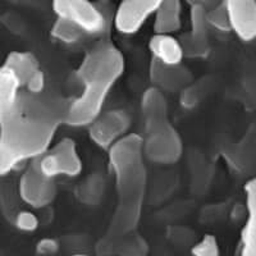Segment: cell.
Instances as JSON below:
<instances>
[{"mask_svg":"<svg viewBox=\"0 0 256 256\" xmlns=\"http://www.w3.org/2000/svg\"><path fill=\"white\" fill-rule=\"evenodd\" d=\"M24 91V84L10 68H0V112L12 108Z\"/></svg>","mask_w":256,"mask_h":256,"instance_id":"19","label":"cell"},{"mask_svg":"<svg viewBox=\"0 0 256 256\" xmlns=\"http://www.w3.org/2000/svg\"><path fill=\"white\" fill-rule=\"evenodd\" d=\"M166 0H122L114 14V26L122 35H134Z\"/></svg>","mask_w":256,"mask_h":256,"instance_id":"9","label":"cell"},{"mask_svg":"<svg viewBox=\"0 0 256 256\" xmlns=\"http://www.w3.org/2000/svg\"><path fill=\"white\" fill-rule=\"evenodd\" d=\"M45 88H46V77H45L44 70H40L26 82L24 90L30 94L38 95V94H44L46 91Z\"/></svg>","mask_w":256,"mask_h":256,"instance_id":"24","label":"cell"},{"mask_svg":"<svg viewBox=\"0 0 256 256\" xmlns=\"http://www.w3.org/2000/svg\"><path fill=\"white\" fill-rule=\"evenodd\" d=\"M59 250V242L54 238H42L36 244L38 255H54Z\"/></svg>","mask_w":256,"mask_h":256,"instance_id":"25","label":"cell"},{"mask_svg":"<svg viewBox=\"0 0 256 256\" xmlns=\"http://www.w3.org/2000/svg\"><path fill=\"white\" fill-rule=\"evenodd\" d=\"M192 256H220L219 242L214 234H204L198 242L191 248Z\"/></svg>","mask_w":256,"mask_h":256,"instance_id":"22","label":"cell"},{"mask_svg":"<svg viewBox=\"0 0 256 256\" xmlns=\"http://www.w3.org/2000/svg\"><path fill=\"white\" fill-rule=\"evenodd\" d=\"M208 24L212 28L218 30L220 32H230V18H228V12L224 6V2L218 4L214 8L209 9L206 12Z\"/></svg>","mask_w":256,"mask_h":256,"instance_id":"21","label":"cell"},{"mask_svg":"<svg viewBox=\"0 0 256 256\" xmlns=\"http://www.w3.org/2000/svg\"><path fill=\"white\" fill-rule=\"evenodd\" d=\"M50 35L54 40L64 45L78 44L80 41L84 38V36H86L78 27L70 24L67 20H60V18H56V22L52 24Z\"/></svg>","mask_w":256,"mask_h":256,"instance_id":"20","label":"cell"},{"mask_svg":"<svg viewBox=\"0 0 256 256\" xmlns=\"http://www.w3.org/2000/svg\"><path fill=\"white\" fill-rule=\"evenodd\" d=\"M148 77L152 86L162 91L184 90L191 81V73L182 66L169 67L152 59L148 70Z\"/></svg>","mask_w":256,"mask_h":256,"instance_id":"12","label":"cell"},{"mask_svg":"<svg viewBox=\"0 0 256 256\" xmlns=\"http://www.w3.org/2000/svg\"><path fill=\"white\" fill-rule=\"evenodd\" d=\"M131 116L123 109L102 112L90 126L88 136L98 148L106 150L130 134Z\"/></svg>","mask_w":256,"mask_h":256,"instance_id":"8","label":"cell"},{"mask_svg":"<svg viewBox=\"0 0 256 256\" xmlns=\"http://www.w3.org/2000/svg\"><path fill=\"white\" fill-rule=\"evenodd\" d=\"M248 218L241 232V256H256V177L244 184Z\"/></svg>","mask_w":256,"mask_h":256,"instance_id":"14","label":"cell"},{"mask_svg":"<svg viewBox=\"0 0 256 256\" xmlns=\"http://www.w3.org/2000/svg\"><path fill=\"white\" fill-rule=\"evenodd\" d=\"M237 256H241V255H237Z\"/></svg>","mask_w":256,"mask_h":256,"instance_id":"28","label":"cell"},{"mask_svg":"<svg viewBox=\"0 0 256 256\" xmlns=\"http://www.w3.org/2000/svg\"><path fill=\"white\" fill-rule=\"evenodd\" d=\"M182 27V0H166L152 17V30L159 35H173Z\"/></svg>","mask_w":256,"mask_h":256,"instance_id":"15","label":"cell"},{"mask_svg":"<svg viewBox=\"0 0 256 256\" xmlns=\"http://www.w3.org/2000/svg\"><path fill=\"white\" fill-rule=\"evenodd\" d=\"M145 159L142 136L138 134H128L108 150V166L116 184V205L108 230L99 241L102 246H109L137 230L148 187Z\"/></svg>","mask_w":256,"mask_h":256,"instance_id":"2","label":"cell"},{"mask_svg":"<svg viewBox=\"0 0 256 256\" xmlns=\"http://www.w3.org/2000/svg\"><path fill=\"white\" fill-rule=\"evenodd\" d=\"M48 178L77 177L82 172V160L76 141L64 137L52 145L42 156L31 162Z\"/></svg>","mask_w":256,"mask_h":256,"instance_id":"6","label":"cell"},{"mask_svg":"<svg viewBox=\"0 0 256 256\" xmlns=\"http://www.w3.org/2000/svg\"><path fill=\"white\" fill-rule=\"evenodd\" d=\"M206 12V9L201 6H190V30L180 38L184 58L204 59L209 56L212 48Z\"/></svg>","mask_w":256,"mask_h":256,"instance_id":"10","label":"cell"},{"mask_svg":"<svg viewBox=\"0 0 256 256\" xmlns=\"http://www.w3.org/2000/svg\"><path fill=\"white\" fill-rule=\"evenodd\" d=\"M96 252L99 256H148V244L136 230L109 246H96Z\"/></svg>","mask_w":256,"mask_h":256,"instance_id":"16","label":"cell"},{"mask_svg":"<svg viewBox=\"0 0 256 256\" xmlns=\"http://www.w3.org/2000/svg\"><path fill=\"white\" fill-rule=\"evenodd\" d=\"M56 180L48 178L30 164L18 180V195L24 204L34 209H42L54 202L56 198Z\"/></svg>","mask_w":256,"mask_h":256,"instance_id":"7","label":"cell"},{"mask_svg":"<svg viewBox=\"0 0 256 256\" xmlns=\"http://www.w3.org/2000/svg\"><path fill=\"white\" fill-rule=\"evenodd\" d=\"M148 46L152 60H156L169 67L182 66L184 52L180 38H174L173 35L154 34L148 40Z\"/></svg>","mask_w":256,"mask_h":256,"instance_id":"13","label":"cell"},{"mask_svg":"<svg viewBox=\"0 0 256 256\" xmlns=\"http://www.w3.org/2000/svg\"><path fill=\"white\" fill-rule=\"evenodd\" d=\"M72 256H91V255H88V254H74V255Z\"/></svg>","mask_w":256,"mask_h":256,"instance_id":"27","label":"cell"},{"mask_svg":"<svg viewBox=\"0 0 256 256\" xmlns=\"http://www.w3.org/2000/svg\"><path fill=\"white\" fill-rule=\"evenodd\" d=\"M140 109L144 124L169 120L168 102H166L163 91L154 86L146 88L142 92Z\"/></svg>","mask_w":256,"mask_h":256,"instance_id":"17","label":"cell"},{"mask_svg":"<svg viewBox=\"0 0 256 256\" xmlns=\"http://www.w3.org/2000/svg\"><path fill=\"white\" fill-rule=\"evenodd\" d=\"M230 18V32L240 40L256 38V0H223Z\"/></svg>","mask_w":256,"mask_h":256,"instance_id":"11","label":"cell"},{"mask_svg":"<svg viewBox=\"0 0 256 256\" xmlns=\"http://www.w3.org/2000/svg\"><path fill=\"white\" fill-rule=\"evenodd\" d=\"M144 154L159 166H172L182 158L184 142L169 120L144 124Z\"/></svg>","mask_w":256,"mask_h":256,"instance_id":"4","label":"cell"},{"mask_svg":"<svg viewBox=\"0 0 256 256\" xmlns=\"http://www.w3.org/2000/svg\"><path fill=\"white\" fill-rule=\"evenodd\" d=\"M3 66L10 68L13 72L17 74L22 84H26V82L35 74L38 70H41L40 62L38 56L31 52H20V50H14V52H8Z\"/></svg>","mask_w":256,"mask_h":256,"instance_id":"18","label":"cell"},{"mask_svg":"<svg viewBox=\"0 0 256 256\" xmlns=\"http://www.w3.org/2000/svg\"><path fill=\"white\" fill-rule=\"evenodd\" d=\"M70 99L56 94L22 91L13 105L0 112V174L31 163L52 148L59 127L67 124Z\"/></svg>","mask_w":256,"mask_h":256,"instance_id":"1","label":"cell"},{"mask_svg":"<svg viewBox=\"0 0 256 256\" xmlns=\"http://www.w3.org/2000/svg\"><path fill=\"white\" fill-rule=\"evenodd\" d=\"M56 18L78 27L84 35L102 36L108 30V18L91 0H52Z\"/></svg>","mask_w":256,"mask_h":256,"instance_id":"5","label":"cell"},{"mask_svg":"<svg viewBox=\"0 0 256 256\" xmlns=\"http://www.w3.org/2000/svg\"><path fill=\"white\" fill-rule=\"evenodd\" d=\"M13 223H14V227L20 232L31 233L38 230L40 222H38V216L31 210H20L13 218Z\"/></svg>","mask_w":256,"mask_h":256,"instance_id":"23","label":"cell"},{"mask_svg":"<svg viewBox=\"0 0 256 256\" xmlns=\"http://www.w3.org/2000/svg\"><path fill=\"white\" fill-rule=\"evenodd\" d=\"M184 2H186L190 6H201V8L209 10V9L214 8V6H216L218 4H220L223 0H184Z\"/></svg>","mask_w":256,"mask_h":256,"instance_id":"26","label":"cell"},{"mask_svg":"<svg viewBox=\"0 0 256 256\" xmlns=\"http://www.w3.org/2000/svg\"><path fill=\"white\" fill-rule=\"evenodd\" d=\"M124 70V56L112 41L102 40L90 48L76 70L82 91L70 99L66 126L88 127L102 113L109 94Z\"/></svg>","mask_w":256,"mask_h":256,"instance_id":"3","label":"cell"}]
</instances>
